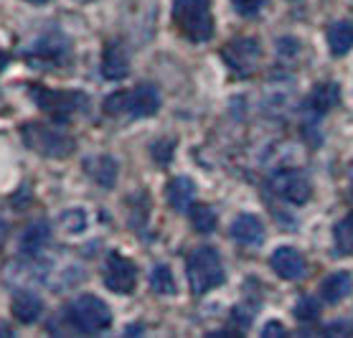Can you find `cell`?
Segmentation results:
<instances>
[{
	"label": "cell",
	"mask_w": 353,
	"mask_h": 338,
	"mask_svg": "<svg viewBox=\"0 0 353 338\" xmlns=\"http://www.w3.org/2000/svg\"><path fill=\"white\" fill-rule=\"evenodd\" d=\"M105 285L117 295H130L137 285V265L120 252H112L105 265Z\"/></svg>",
	"instance_id": "obj_9"
},
{
	"label": "cell",
	"mask_w": 353,
	"mask_h": 338,
	"mask_svg": "<svg viewBox=\"0 0 353 338\" xmlns=\"http://www.w3.org/2000/svg\"><path fill=\"white\" fill-rule=\"evenodd\" d=\"M348 183H351V191H353V163H351V168H348Z\"/></svg>",
	"instance_id": "obj_33"
},
{
	"label": "cell",
	"mask_w": 353,
	"mask_h": 338,
	"mask_svg": "<svg viewBox=\"0 0 353 338\" xmlns=\"http://www.w3.org/2000/svg\"><path fill=\"white\" fill-rule=\"evenodd\" d=\"M8 232H10V226L6 219H0V250H3V244L8 241Z\"/></svg>",
	"instance_id": "obj_29"
},
{
	"label": "cell",
	"mask_w": 353,
	"mask_h": 338,
	"mask_svg": "<svg viewBox=\"0 0 353 338\" xmlns=\"http://www.w3.org/2000/svg\"><path fill=\"white\" fill-rule=\"evenodd\" d=\"M79 3H94V0H79Z\"/></svg>",
	"instance_id": "obj_34"
},
{
	"label": "cell",
	"mask_w": 353,
	"mask_h": 338,
	"mask_svg": "<svg viewBox=\"0 0 353 338\" xmlns=\"http://www.w3.org/2000/svg\"><path fill=\"white\" fill-rule=\"evenodd\" d=\"M21 137H23V145L36 150L39 155H46V158H66L69 153H74V140L66 132H61L54 125H46V122H28V125H21Z\"/></svg>",
	"instance_id": "obj_4"
},
{
	"label": "cell",
	"mask_w": 353,
	"mask_h": 338,
	"mask_svg": "<svg viewBox=\"0 0 353 338\" xmlns=\"http://www.w3.org/2000/svg\"><path fill=\"white\" fill-rule=\"evenodd\" d=\"M8 64H10V54L8 51H0V72H3Z\"/></svg>",
	"instance_id": "obj_30"
},
{
	"label": "cell",
	"mask_w": 353,
	"mask_h": 338,
	"mask_svg": "<svg viewBox=\"0 0 353 338\" xmlns=\"http://www.w3.org/2000/svg\"><path fill=\"white\" fill-rule=\"evenodd\" d=\"M165 199H168V206L173 211L191 209L193 199H196V183L185 176L173 178V181L168 183V188H165Z\"/></svg>",
	"instance_id": "obj_16"
},
{
	"label": "cell",
	"mask_w": 353,
	"mask_h": 338,
	"mask_svg": "<svg viewBox=\"0 0 353 338\" xmlns=\"http://www.w3.org/2000/svg\"><path fill=\"white\" fill-rule=\"evenodd\" d=\"M13 318L21 323H36L43 313V300L33 292V290H18L13 292V303H10Z\"/></svg>",
	"instance_id": "obj_14"
},
{
	"label": "cell",
	"mask_w": 353,
	"mask_h": 338,
	"mask_svg": "<svg viewBox=\"0 0 353 338\" xmlns=\"http://www.w3.org/2000/svg\"><path fill=\"white\" fill-rule=\"evenodd\" d=\"M333 239H336L338 255H353V214L338 221L333 229Z\"/></svg>",
	"instance_id": "obj_22"
},
{
	"label": "cell",
	"mask_w": 353,
	"mask_h": 338,
	"mask_svg": "<svg viewBox=\"0 0 353 338\" xmlns=\"http://www.w3.org/2000/svg\"><path fill=\"white\" fill-rule=\"evenodd\" d=\"M185 277L193 295H206L219 285H224L226 272L219 252L214 247H199L196 252H191V257L185 262Z\"/></svg>",
	"instance_id": "obj_2"
},
{
	"label": "cell",
	"mask_w": 353,
	"mask_h": 338,
	"mask_svg": "<svg viewBox=\"0 0 353 338\" xmlns=\"http://www.w3.org/2000/svg\"><path fill=\"white\" fill-rule=\"evenodd\" d=\"M161 110V92L153 84H137L130 92H114L105 99L107 115H122L130 120H143V117H153Z\"/></svg>",
	"instance_id": "obj_1"
},
{
	"label": "cell",
	"mask_w": 353,
	"mask_h": 338,
	"mask_svg": "<svg viewBox=\"0 0 353 338\" xmlns=\"http://www.w3.org/2000/svg\"><path fill=\"white\" fill-rule=\"evenodd\" d=\"M102 74L107 79L120 81L130 74V51L122 41H110L102 51Z\"/></svg>",
	"instance_id": "obj_10"
},
{
	"label": "cell",
	"mask_w": 353,
	"mask_h": 338,
	"mask_svg": "<svg viewBox=\"0 0 353 338\" xmlns=\"http://www.w3.org/2000/svg\"><path fill=\"white\" fill-rule=\"evenodd\" d=\"M328 48L333 57H345L353 48V23L351 21H338L328 31Z\"/></svg>",
	"instance_id": "obj_20"
},
{
	"label": "cell",
	"mask_w": 353,
	"mask_h": 338,
	"mask_svg": "<svg viewBox=\"0 0 353 338\" xmlns=\"http://www.w3.org/2000/svg\"><path fill=\"white\" fill-rule=\"evenodd\" d=\"M262 336L270 338V336H285V328H282L280 321H270L267 323V328L262 330Z\"/></svg>",
	"instance_id": "obj_28"
},
{
	"label": "cell",
	"mask_w": 353,
	"mask_h": 338,
	"mask_svg": "<svg viewBox=\"0 0 353 338\" xmlns=\"http://www.w3.org/2000/svg\"><path fill=\"white\" fill-rule=\"evenodd\" d=\"M270 265L282 280H300L305 275V257L295 250V247H280L272 252Z\"/></svg>",
	"instance_id": "obj_12"
},
{
	"label": "cell",
	"mask_w": 353,
	"mask_h": 338,
	"mask_svg": "<svg viewBox=\"0 0 353 338\" xmlns=\"http://www.w3.org/2000/svg\"><path fill=\"white\" fill-rule=\"evenodd\" d=\"M338 99H341V87H338L336 81H321L318 87L307 95V112L313 115H325L328 110L338 105Z\"/></svg>",
	"instance_id": "obj_15"
},
{
	"label": "cell",
	"mask_w": 353,
	"mask_h": 338,
	"mask_svg": "<svg viewBox=\"0 0 353 338\" xmlns=\"http://www.w3.org/2000/svg\"><path fill=\"white\" fill-rule=\"evenodd\" d=\"M295 315L300 318V321H315V318L321 315V306H318V300L310 298V295H303V298L297 300Z\"/></svg>",
	"instance_id": "obj_24"
},
{
	"label": "cell",
	"mask_w": 353,
	"mask_h": 338,
	"mask_svg": "<svg viewBox=\"0 0 353 338\" xmlns=\"http://www.w3.org/2000/svg\"><path fill=\"white\" fill-rule=\"evenodd\" d=\"M69 318L81 333H102L112 326V310L97 295H79L69 306Z\"/></svg>",
	"instance_id": "obj_5"
},
{
	"label": "cell",
	"mask_w": 353,
	"mask_h": 338,
	"mask_svg": "<svg viewBox=\"0 0 353 338\" xmlns=\"http://www.w3.org/2000/svg\"><path fill=\"white\" fill-rule=\"evenodd\" d=\"M84 170L94 178L102 188H114L117 183V163L110 155H99V158H87L84 161Z\"/></svg>",
	"instance_id": "obj_18"
},
{
	"label": "cell",
	"mask_w": 353,
	"mask_h": 338,
	"mask_svg": "<svg viewBox=\"0 0 353 338\" xmlns=\"http://www.w3.org/2000/svg\"><path fill=\"white\" fill-rule=\"evenodd\" d=\"M229 234H232L234 241H239L244 247H259L265 241V224L254 214H239L234 219Z\"/></svg>",
	"instance_id": "obj_13"
},
{
	"label": "cell",
	"mask_w": 353,
	"mask_h": 338,
	"mask_svg": "<svg viewBox=\"0 0 353 338\" xmlns=\"http://www.w3.org/2000/svg\"><path fill=\"white\" fill-rule=\"evenodd\" d=\"M221 59L226 61V66L239 77H249L252 72H257L259 61H262V46L257 39H236L232 43H226L221 48Z\"/></svg>",
	"instance_id": "obj_7"
},
{
	"label": "cell",
	"mask_w": 353,
	"mask_h": 338,
	"mask_svg": "<svg viewBox=\"0 0 353 338\" xmlns=\"http://www.w3.org/2000/svg\"><path fill=\"white\" fill-rule=\"evenodd\" d=\"M351 290H353L351 272H333V275H328L321 285L323 300H328V303H341L343 298L351 295Z\"/></svg>",
	"instance_id": "obj_19"
},
{
	"label": "cell",
	"mask_w": 353,
	"mask_h": 338,
	"mask_svg": "<svg viewBox=\"0 0 353 338\" xmlns=\"http://www.w3.org/2000/svg\"><path fill=\"white\" fill-rule=\"evenodd\" d=\"M232 6L239 16H254L265 6V0H232Z\"/></svg>",
	"instance_id": "obj_27"
},
{
	"label": "cell",
	"mask_w": 353,
	"mask_h": 338,
	"mask_svg": "<svg viewBox=\"0 0 353 338\" xmlns=\"http://www.w3.org/2000/svg\"><path fill=\"white\" fill-rule=\"evenodd\" d=\"M150 288L158 295H173L176 292V280H173V272H170L168 265L153 267V272H150Z\"/></svg>",
	"instance_id": "obj_23"
},
{
	"label": "cell",
	"mask_w": 353,
	"mask_h": 338,
	"mask_svg": "<svg viewBox=\"0 0 353 338\" xmlns=\"http://www.w3.org/2000/svg\"><path fill=\"white\" fill-rule=\"evenodd\" d=\"M26 3H31V6H46L51 0H26Z\"/></svg>",
	"instance_id": "obj_32"
},
{
	"label": "cell",
	"mask_w": 353,
	"mask_h": 338,
	"mask_svg": "<svg viewBox=\"0 0 353 338\" xmlns=\"http://www.w3.org/2000/svg\"><path fill=\"white\" fill-rule=\"evenodd\" d=\"M61 224H64L66 232L79 234V232H84V226H87V214L79 209L64 211V214H61Z\"/></svg>",
	"instance_id": "obj_25"
},
{
	"label": "cell",
	"mask_w": 353,
	"mask_h": 338,
	"mask_svg": "<svg viewBox=\"0 0 353 338\" xmlns=\"http://www.w3.org/2000/svg\"><path fill=\"white\" fill-rule=\"evenodd\" d=\"M188 217H191L193 229L199 234H211L216 229V211L211 209V206H206V203H191Z\"/></svg>",
	"instance_id": "obj_21"
},
{
	"label": "cell",
	"mask_w": 353,
	"mask_h": 338,
	"mask_svg": "<svg viewBox=\"0 0 353 338\" xmlns=\"http://www.w3.org/2000/svg\"><path fill=\"white\" fill-rule=\"evenodd\" d=\"M28 95L33 97V102L39 110L48 112V117H54V120H66L69 115H74L79 107H84L87 102V97L81 95V92H64V89H48V87H41V84H31L28 87Z\"/></svg>",
	"instance_id": "obj_6"
},
{
	"label": "cell",
	"mask_w": 353,
	"mask_h": 338,
	"mask_svg": "<svg viewBox=\"0 0 353 338\" xmlns=\"http://www.w3.org/2000/svg\"><path fill=\"white\" fill-rule=\"evenodd\" d=\"M173 21L193 43H206L214 36V13L209 0H173Z\"/></svg>",
	"instance_id": "obj_3"
},
{
	"label": "cell",
	"mask_w": 353,
	"mask_h": 338,
	"mask_svg": "<svg viewBox=\"0 0 353 338\" xmlns=\"http://www.w3.org/2000/svg\"><path fill=\"white\" fill-rule=\"evenodd\" d=\"M270 186L280 199H285L288 203H295V206L307 203L313 196V186H310L305 173H300V170H280L272 176Z\"/></svg>",
	"instance_id": "obj_8"
},
{
	"label": "cell",
	"mask_w": 353,
	"mask_h": 338,
	"mask_svg": "<svg viewBox=\"0 0 353 338\" xmlns=\"http://www.w3.org/2000/svg\"><path fill=\"white\" fill-rule=\"evenodd\" d=\"M173 150H176V143H173V140H158V143L153 145V155L161 166H165V163L170 161Z\"/></svg>",
	"instance_id": "obj_26"
},
{
	"label": "cell",
	"mask_w": 353,
	"mask_h": 338,
	"mask_svg": "<svg viewBox=\"0 0 353 338\" xmlns=\"http://www.w3.org/2000/svg\"><path fill=\"white\" fill-rule=\"evenodd\" d=\"M72 54V43L66 41V36L61 33H48V36H41L26 48V57L31 59H51V61H61Z\"/></svg>",
	"instance_id": "obj_11"
},
{
	"label": "cell",
	"mask_w": 353,
	"mask_h": 338,
	"mask_svg": "<svg viewBox=\"0 0 353 338\" xmlns=\"http://www.w3.org/2000/svg\"><path fill=\"white\" fill-rule=\"evenodd\" d=\"M0 336H13V330H10L8 326H3V323H0Z\"/></svg>",
	"instance_id": "obj_31"
},
{
	"label": "cell",
	"mask_w": 353,
	"mask_h": 338,
	"mask_svg": "<svg viewBox=\"0 0 353 338\" xmlns=\"http://www.w3.org/2000/svg\"><path fill=\"white\" fill-rule=\"evenodd\" d=\"M48 241H51V226L48 221H33L28 224L23 234H21V252L23 255H39L48 247Z\"/></svg>",
	"instance_id": "obj_17"
}]
</instances>
